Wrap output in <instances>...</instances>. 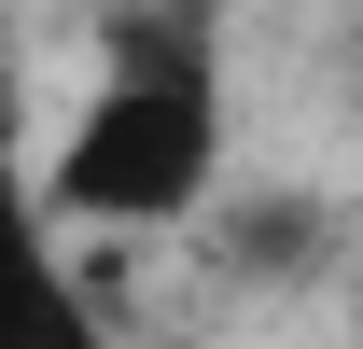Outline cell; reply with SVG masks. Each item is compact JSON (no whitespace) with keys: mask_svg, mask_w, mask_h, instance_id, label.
<instances>
[{"mask_svg":"<svg viewBox=\"0 0 363 349\" xmlns=\"http://www.w3.org/2000/svg\"><path fill=\"white\" fill-rule=\"evenodd\" d=\"M196 223H224V252H238L224 279H252V294H308L321 265L350 252V223H335V196H308V182H252V196L224 182V196H210Z\"/></svg>","mask_w":363,"mask_h":349,"instance_id":"cell-3","label":"cell"},{"mask_svg":"<svg viewBox=\"0 0 363 349\" xmlns=\"http://www.w3.org/2000/svg\"><path fill=\"white\" fill-rule=\"evenodd\" d=\"M0 349H126L112 294L84 279V238L28 182V84L0 56Z\"/></svg>","mask_w":363,"mask_h":349,"instance_id":"cell-2","label":"cell"},{"mask_svg":"<svg viewBox=\"0 0 363 349\" xmlns=\"http://www.w3.org/2000/svg\"><path fill=\"white\" fill-rule=\"evenodd\" d=\"M28 182L70 238H196V210L238 182V98H224L210 14L196 0H126L112 43H98V84L56 112Z\"/></svg>","mask_w":363,"mask_h":349,"instance_id":"cell-1","label":"cell"},{"mask_svg":"<svg viewBox=\"0 0 363 349\" xmlns=\"http://www.w3.org/2000/svg\"><path fill=\"white\" fill-rule=\"evenodd\" d=\"M196 14H252V0H196Z\"/></svg>","mask_w":363,"mask_h":349,"instance_id":"cell-4","label":"cell"}]
</instances>
